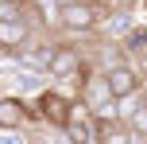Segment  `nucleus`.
Masks as SVG:
<instances>
[{
  "label": "nucleus",
  "instance_id": "7ed1b4c3",
  "mask_svg": "<svg viewBox=\"0 0 147 144\" xmlns=\"http://www.w3.org/2000/svg\"><path fill=\"white\" fill-rule=\"evenodd\" d=\"M105 12H109L105 4L78 0V4H66V8L58 12V27L66 31V35H93V31H97V23L105 20Z\"/></svg>",
  "mask_w": 147,
  "mask_h": 144
},
{
  "label": "nucleus",
  "instance_id": "423d86ee",
  "mask_svg": "<svg viewBox=\"0 0 147 144\" xmlns=\"http://www.w3.org/2000/svg\"><path fill=\"white\" fill-rule=\"evenodd\" d=\"M27 121H35L31 101L16 93H0V129H27Z\"/></svg>",
  "mask_w": 147,
  "mask_h": 144
},
{
  "label": "nucleus",
  "instance_id": "6e6552de",
  "mask_svg": "<svg viewBox=\"0 0 147 144\" xmlns=\"http://www.w3.org/2000/svg\"><path fill=\"white\" fill-rule=\"evenodd\" d=\"M51 78H47L43 74V70H16V74H12V93H16V98H23V101H27V98H39V93H43V90H51Z\"/></svg>",
  "mask_w": 147,
  "mask_h": 144
},
{
  "label": "nucleus",
  "instance_id": "f03ea898",
  "mask_svg": "<svg viewBox=\"0 0 147 144\" xmlns=\"http://www.w3.org/2000/svg\"><path fill=\"white\" fill-rule=\"evenodd\" d=\"M31 113H35V121L47 125V129H66L70 113H74V98H66L58 86H51V90H43L31 101Z\"/></svg>",
  "mask_w": 147,
  "mask_h": 144
},
{
  "label": "nucleus",
  "instance_id": "9d476101",
  "mask_svg": "<svg viewBox=\"0 0 147 144\" xmlns=\"http://www.w3.org/2000/svg\"><path fill=\"white\" fill-rule=\"evenodd\" d=\"M0 144H35L27 129H0Z\"/></svg>",
  "mask_w": 147,
  "mask_h": 144
},
{
  "label": "nucleus",
  "instance_id": "0eeeda50",
  "mask_svg": "<svg viewBox=\"0 0 147 144\" xmlns=\"http://www.w3.org/2000/svg\"><path fill=\"white\" fill-rule=\"evenodd\" d=\"M136 12H124V8H109V12H105V20L97 23V35L101 39H112V43H120V39L128 35V31L136 27Z\"/></svg>",
  "mask_w": 147,
  "mask_h": 144
},
{
  "label": "nucleus",
  "instance_id": "20e7f679",
  "mask_svg": "<svg viewBox=\"0 0 147 144\" xmlns=\"http://www.w3.org/2000/svg\"><path fill=\"white\" fill-rule=\"evenodd\" d=\"M101 74H105V86H109V93L116 101H128V98H136V93L143 90V70L132 66V62L109 66V70H101Z\"/></svg>",
  "mask_w": 147,
  "mask_h": 144
},
{
  "label": "nucleus",
  "instance_id": "9b49d317",
  "mask_svg": "<svg viewBox=\"0 0 147 144\" xmlns=\"http://www.w3.org/2000/svg\"><path fill=\"white\" fill-rule=\"evenodd\" d=\"M0 4H8V0H0Z\"/></svg>",
  "mask_w": 147,
  "mask_h": 144
},
{
  "label": "nucleus",
  "instance_id": "f257e3e1",
  "mask_svg": "<svg viewBox=\"0 0 147 144\" xmlns=\"http://www.w3.org/2000/svg\"><path fill=\"white\" fill-rule=\"evenodd\" d=\"M85 51L74 43H54L51 51V66H47V78L51 82H66V86H78L81 74H85Z\"/></svg>",
  "mask_w": 147,
  "mask_h": 144
},
{
  "label": "nucleus",
  "instance_id": "1a4fd4ad",
  "mask_svg": "<svg viewBox=\"0 0 147 144\" xmlns=\"http://www.w3.org/2000/svg\"><path fill=\"white\" fill-rule=\"evenodd\" d=\"M62 136H66V144H97V125L93 117H81V121H70L62 129Z\"/></svg>",
  "mask_w": 147,
  "mask_h": 144
},
{
  "label": "nucleus",
  "instance_id": "39448f33",
  "mask_svg": "<svg viewBox=\"0 0 147 144\" xmlns=\"http://www.w3.org/2000/svg\"><path fill=\"white\" fill-rule=\"evenodd\" d=\"M39 31L27 20H0V55H20Z\"/></svg>",
  "mask_w": 147,
  "mask_h": 144
}]
</instances>
